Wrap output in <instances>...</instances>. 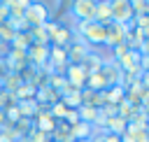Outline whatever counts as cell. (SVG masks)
I'll list each match as a JSON object with an SVG mask.
<instances>
[{
	"instance_id": "cell-2",
	"label": "cell",
	"mask_w": 149,
	"mask_h": 142,
	"mask_svg": "<svg viewBox=\"0 0 149 142\" xmlns=\"http://www.w3.org/2000/svg\"><path fill=\"white\" fill-rule=\"evenodd\" d=\"M49 19H51V9H49V5L42 2V0H33V2L26 7V12H23V21H26L30 28H33V26H44Z\"/></svg>"
},
{
	"instance_id": "cell-23",
	"label": "cell",
	"mask_w": 149,
	"mask_h": 142,
	"mask_svg": "<svg viewBox=\"0 0 149 142\" xmlns=\"http://www.w3.org/2000/svg\"><path fill=\"white\" fill-rule=\"evenodd\" d=\"M77 116H79V121L93 126V121H95V116H98V109L91 107V105H81V107H77Z\"/></svg>"
},
{
	"instance_id": "cell-29",
	"label": "cell",
	"mask_w": 149,
	"mask_h": 142,
	"mask_svg": "<svg viewBox=\"0 0 149 142\" xmlns=\"http://www.w3.org/2000/svg\"><path fill=\"white\" fill-rule=\"evenodd\" d=\"M79 142H91V140H79Z\"/></svg>"
},
{
	"instance_id": "cell-21",
	"label": "cell",
	"mask_w": 149,
	"mask_h": 142,
	"mask_svg": "<svg viewBox=\"0 0 149 142\" xmlns=\"http://www.w3.org/2000/svg\"><path fill=\"white\" fill-rule=\"evenodd\" d=\"M28 35H30L33 44H44V47H49V35H47L44 26H33V28H28Z\"/></svg>"
},
{
	"instance_id": "cell-3",
	"label": "cell",
	"mask_w": 149,
	"mask_h": 142,
	"mask_svg": "<svg viewBox=\"0 0 149 142\" xmlns=\"http://www.w3.org/2000/svg\"><path fill=\"white\" fill-rule=\"evenodd\" d=\"M140 58H142V54L135 51V49H130L126 56H121V58L114 61V63H116V68L121 70V74H126V77H140V74H142V70H140Z\"/></svg>"
},
{
	"instance_id": "cell-8",
	"label": "cell",
	"mask_w": 149,
	"mask_h": 142,
	"mask_svg": "<svg viewBox=\"0 0 149 142\" xmlns=\"http://www.w3.org/2000/svg\"><path fill=\"white\" fill-rule=\"evenodd\" d=\"M105 33H107V37H105V47H109V49H112V47H116V44H123V42H126L128 26L109 21V23L105 26Z\"/></svg>"
},
{
	"instance_id": "cell-17",
	"label": "cell",
	"mask_w": 149,
	"mask_h": 142,
	"mask_svg": "<svg viewBox=\"0 0 149 142\" xmlns=\"http://www.w3.org/2000/svg\"><path fill=\"white\" fill-rule=\"evenodd\" d=\"M123 98H126V88L121 84H114L105 91V105H119Z\"/></svg>"
},
{
	"instance_id": "cell-15",
	"label": "cell",
	"mask_w": 149,
	"mask_h": 142,
	"mask_svg": "<svg viewBox=\"0 0 149 142\" xmlns=\"http://www.w3.org/2000/svg\"><path fill=\"white\" fill-rule=\"evenodd\" d=\"M126 126H128V121L121 119L119 114H114V116H109V119L105 121V128H102V130H107V133H112V135H123Z\"/></svg>"
},
{
	"instance_id": "cell-16",
	"label": "cell",
	"mask_w": 149,
	"mask_h": 142,
	"mask_svg": "<svg viewBox=\"0 0 149 142\" xmlns=\"http://www.w3.org/2000/svg\"><path fill=\"white\" fill-rule=\"evenodd\" d=\"M112 21V9H109V0H98L95 2V23L107 26Z\"/></svg>"
},
{
	"instance_id": "cell-4",
	"label": "cell",
	"mask_w": 149,
	"mask_h": 142,
	"mask_svg": "<svg viewBox=\"0 0 149 142\" xmlns=\"http://www.w3.org/2000/svg\"><path fill=\"white\" fill-rule=\"evenodd\" d=\"M95 2L98 0H72L70 2V14L84 23V21H95Z\"/></svg>"
},
{
	"instance_id": "cell-10",
	"label": "cell",
	"mask_w": 149,
	"mask_h": 142,
	"mask_svg": "<svg viewBox=\"0 0 149 142\" xmlns=\"http://www.w3.org/2000/svg\"><path fill=\"white\" fill-rule=\"evenodd\" d=\"M88 51H91V49H88L79 37H74V40H72V44L65 49V54H68V65H70V63H81V61L86 58V54H88Z\"/></svg>"
},
{
	"instance_id": "cell-18",
	"label": "cell",
	"mask_w": 149,
	"mask_h": 142,
	"mask_svg": "<svg viewBox=\"0 0 149 142\" xmlns=\"http://www.w3.org/2000/svg\"><path fill=\"white\" fill-rule=\"evenodd\" d=\"M86 88H91V91L100 93V91H107V88H109V84L105 81V77H102L100 72H93V74H88V77H86Z\"/></svg>"
},
{
	"instance_id": "cell-5",
	"label": "cell",
	"mask_w": 149,
	"mask_h": 142,
	"mask_svg": "<svg viewBox=\"0 0 149 142\" xmlns=\"http://www.w3.org/2000/svg\"><path fill=\"white\" fill-rule=\"evenodd\" d=\"M63 77H65V81H68L70 88H77V91L86 88V77H88V74H86V70H84L79 63H70V65H65Z\"/></svg>"
},
{
	"instance_id": "cell-13",
	"label": "cell",
	"mask_w": 149,
	"mask_h": 142,
	"mask_svg": "<svg viewBox=\"0 0 149 142\" xmlns=\"http://www.w3.org/2000/svg\"><path fill=\"white\" fill-rule=\"evenodd\" d=\"M100 74L105 77V81H107L109 86H114V84H119V81H121V70L116 68V63H114V61H105V63H102V68H100Z\"/></svg>"
},
{
	"instance_id": "cell-19",
	"label": "cell",
	"mask_w": 149,
	"mask_h": 142,
	"mask_svg": "<svg viewBox=\"0 0 149 142\" xmlns=\"http://www.w3.org/2000/svg\"><path fill=\"white\" fill-rule=\"evenodd\" d=\"M30 2H33V0H9V2H7L9 19H23V12H26V7H28Z\"/></svg>"
},
{
	"instance_id": "cell-12",
	"label": "cell",
	"mask_w": 149,
	"mask_h": 142,
	"mask_svg": "<svg viewBox=\"0 0 149 142\" xmlns=\"http://www.w3.org/2000/svg\"><path fill=\"white\" fill-rule=\"evenodd\" d=\"M102 63H105V58H102V56H100L98 51H93V49H91V51L86 54V58H84V61H81L79 65H81V68L86 70V74H93V72H100Z\"/></svg>"
},
{
	"instance_id": "cell-26",
	"label": "cell",
	"mask_w": 149,
	"mask_h": 142,
	"mask_svg": "<svg viewBox=\"0 0 149 142\" xmlns=\"http://www.w3.org/2000/svg\"><path fill=\"white\" fill-rule=\"evenodd\" d=\"M128 51H130V47H128L126 42H123V44H116V47H112V61H119V58H121V56H126Z\"/></svg>"
},
{
	"instance_id": "cell-1",
	"label": "cell",
	"mask_w": 149,
	"mask_h": 142,
	"mask_svg": "<svg viewBox=\"0 0 149 142\" xmlns=\"http://www.w3.org/2000/svg\"><path fill=\"white\" fill-rule=\"evenodd\" d=\"M77 35H79V40L91 49V47H105V37H107V33H105V26L102 23H95V21H84V23H79L77 26Z\"/></svg>"
},
{
	"instance_id": "cell-9",
	"label": "cell",
	"mask_w": 149,
	"mask_h": 142,
	"mask_svg": "<svg viewBox=\"0 0 149 142\" xmlns=\"http://www.w3.org/2000/svg\"><path fill=\"white\" fill-rule=\"evenodd\" d=\"M72 40H74V30H72L70 26L61 23V28L56 30V35L49 40V47H63V49H68V47L72 44Z\"/></svg>"
},
{
	"instance_id": "cell-30",
	"label": "cell",
	"mask_w": 149,
	"mask_h": 142,
	"mask_svg": "<svg viewBox=\"0 0 149 142\" xmlns=\"http://www.w3.org/2000/svg\"><path fill=\"white\" fill-rule=\"evenodd\" d=\"M0 91H2V81H0Z\"/></svg>"
},
{
	"instance_id": "cell-6",
	"label": "cell",
	"mask_w": 149,
	"mask_h": 142,
	"mask_svg": "<svg viewBox=\"0 0 149 142\" xmlns=\"http://www.w3.org/2000/svg\"><path fill=\"white\" fill-rule=\"evenodd\" d=\"M109 9H112V21L114 23H123L128 26L133 21V7H130V0H109Z\"/></svg>"
},
{
	"instance_id": "cell-14",
	"label": "cell",
	"mask_w": 149,
	"mask_h": 142,
	"mask_svg": "<svg viewBox=\"0 0 149 142\" xmlns=\"http://www.w3.org/2000/svg\"><path fill=\"white\" fill-rule=\"evenodd\" d=\"M61 102H63L68 109H77V107H81V91L68 86V88L61 93Z\"/></svg>"
},
{
	"instance_id": "cell-24",
	"label": "cell",
	"mask_w": 149,
	"mask_h": 142,
	"mask_svg": "<svg viewBox=\"0 0 149 142\" xmlns=\"http://www.w3.org/2000/svg\"><path fill=\"white\" fill-rule=\"evenodd\" d=\"M65 112H68V107H65L61 100H58V102H54V105L49 107V114H51L56 121H63V119H65Z\"/></svg>"
},
{
	"instance_id": "cell-20",
	"label": "cell",
	"mask_w": 149,
	"mask_h": 142,
	"mask_svg": "<svg viewBox=\"0 0 149 142\" xmlns=\"http://www.w3.org/2000/svg\"><path fill=\"white\" fill-rule=\"evenodd\" d=\"M30 44H33V40H30V35H28V30H26V33H14V37H12V42H9V47H12V49H19V51H28Z\"/></svg>"
},
{
	"instance_id": "cell-22",
	"label": "cell",
	"mask_w": 149,
	"mask_h": 142,
	"mask_svg": "<svg viewBox=\"0 0 149 142\" xmlns=\"http://www.w3.org/2000/svg\"><path fill=\"white\" fill-rule=\"evenodd\" d=\"M21 84H23V81H21V77H19L16 72H9V74L2 79V91H7V93H12V95H14V93H16V88H19Z\"/></svg>"
},
{
	"instance_id": "cell-11",
	"label": "cell",
	"mask_w": 149,
	"mask_h": 142,
	"mask_svg": "<svg viewBox=\"0 0 149 142\" xmlns=\"http://www.w3.org/2000/svg\"><path fill=\"white\" fill-rule=\"evenodd\" d=\"M95 133V128L91 123H84V121H77L72 128H70V140L72 142H79V140H91Z\"/></svg>"
},
{
	"instance_id": "cell-25",
	"label": "cell",
	"mask_w": 149,
	"mask_h": 142,
	"mask_svg": "<svg viewBox=\"0 0 149 142\" xmlns=\"http://www.w3.org/2000/svg\"><path fill=\"white\" fill-rule=\"evenodd\" d=\"M130 7H133V14H149V0H130Z\"/></svg>"
},
{
	"instance_id": "cell-7",
	"label": "cell",
	"mask_w": 149,
	"mask_h": 142,
	"mask_svg": "<svg viewBox=\"0 0 149 142\" xmlns=\"http://www.w3.org/2000/svg\"><path fill=\"white\" fill-rule=\"evenodd\" d=\"M26 58H28V65L42 70V68L49 65V47H44V44H30L28 51H26Z\"/></svg>"
},
{
	"instance_id": "cell-28",
	"label": "cell",
	"mask_w": 149,
	"mask_h": 142,
	"mask_svg": "<svg viewBox=\"0 0 149 142\" xmlns=\"http://www.w3.org/2000/svg\"><path fill=\"white\" fill-rule=\"evenodd\" d=\"M7 2H9V0H0V5H7Z\"/></svg>"
},
{
	"instance_id": "cell-27",
	"label": "cell",
	"mask_w": 149,
	"mask_h": 142,
	"mask_svg": "<svg viewBox=\"0 0 149 142\" xmlns=\"http://www.w3.org/2000/svg\"><path fill=\"white\" fill-rule=\"evenodd\" d=\"M7 54H9V44L0 42V61H5V58H7Z\"/></svg>"
}]
</instances>
